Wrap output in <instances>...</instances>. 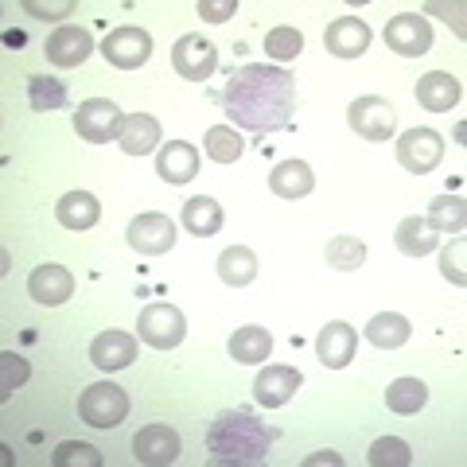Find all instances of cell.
I'll return each instance as SVG.
<instances>
[{"mask_svg": "<svg viewBox=\"0 0 467 467\" xmlns=\"http://www.w3.org/2000/svg\"><path fill=\"white\" fill-rule=\"evenodd\" d=\"M223 109L234 129L265 137L273 129H285L296 109V78L285 67L245 63L230 75L223 90Z\"/></svg>", "mask_w": 467, "mask_h": 467, "instance_id": "1", "label": "cell"}, {"mask_svg": "<svg viewBox=\"0 0 467 467\" xmlns=\"http://www.w3.org/2000/svg\"><path fill=\"white\" fill-rule=\"evenodd\" d=\"M273 441H276V429H269L265 420H257L254 413H245V409H230V413H218L214 425L207 429L211 463L257 467V463H265Z\"/></svg>", "mask_w": 467, "mask_h": 467, "instance_id": "2", "label": "cell"}, {"mask_svg": "<svg viewBox=\"0 0 467 467\" xmlns=\"http://www.w3.org/2000/svg\"><path fill=\"white\" fill-rule=\"evenodd\" d=\"M78 417L90 429H117L129 417V393L113 382H94L82 389L78 398Z\"/></svg>", "mask_w": 467, "mask_h": 467, "instance_id": "3", "label": "cell"}, {"mask_svg": "<svg viewBox=\"0 0 467 467\" xmlns=\"http://www.w3.org/2000/svg\"><path fill=\"white\" fill-rule=\"evenodd\" d=\"M347 125L355 129L362 140H389V137H393V129H398V113H393V106H389L386 98L362 94V98L350 101Z\"/></svg>", "mask_w": 467, "mask_h": 467, "instance_id": "4", "label": "cell"}, {"mask_svg": "<svg viewBox=\"0 0 467 467\" xmlns=\"http://www.w3.org/2000/svg\"><path fill=\"white\" fill-rule=\"evenodd\" d=\"M137 335L156 350H171V347L183 343L187 319H183V312L175 308V304H149V308L140 312V319H137Z\"/></svg>", "mask_w": 467, "mask_h": 467, "instance_id": "5", "label": "cell"}, {"mask_svg": "<svg viewBox=\"0 0 467 467\" xmlns=\"http://www.w3.org/2000/svg\"><path fill=\"white\" fill-rule=\"evenodd\" d=\"M121 125H125V113L113 106L109 98H90L82 101L78 113H75V133L90 144H109L121 137Z\"/></svg>", "mask_w": 467, "mask_h": 467, "instance_id": "6", "label": "cell"}, {"mask_svg": "<svg viewBox=\"0 0 467 467\" xmlns=\"http://www.w3.org/2000/svg\"><path fill=\"white\" fill-rule=\"evenodd\" d=\"M171 67H175V75L187 78V82H207L218 67V47L211 39H202L199 32H187V36L175 39Z\"/></svg>", "mask_w": 467, "mask_h": 467, "instance_id": "7", "label": "cell"}, {"mask_svg": "<svg viewBox=\"0 0 467 467\" xmlns=\"http://www.w3.org/2000/svg\"><path fill=\"white\" fill-rule=\"evenodd\" d=\"M386 47L401 58H420L432 51V24L420 12H401L386 24Z\"/></svg>", "mask_w": 467, "mask_h": 467, "instance_id": "8", "label": "cell"}, {"mask_svg": "<svg viewBox=\"0 0 467 467\" xmlns=\"http://www.w3.org/2000/svg\"><path fill=\"white\" fill-rule=\"evenodd\" d=\"M101 55H106V63L117 67V70H137L140 63H149L152 55V36L144 32V27H113V32L106 36V43H101Z\"/></svg>", "mask_w": 467, "mask_h": 467, "instance_id": "9", "label": "cell"}, {"mask_svg": "<svg viewBox=\"0 0 467 467\" xmlns=\"http://www.w3.org/2000/svg\"><path fill=\"white\" fill-rule=\"evenodd\" d=\"M444 160V140L436 129H409L398 140V164L413 175H429Z\"/></svg>", "mask_w": 467, "mask_h": 467, "instance_id": "10", "label": "cell"}, {"mask_svg": "<svg viewBox=\"0 0 467 467\" xmlns=\"http://www.w3.org/2000/svg\"><path fill=\"white\" fill-rule=\"evenodd\" d=\"M125 238H129V245H133L137 254L160 257V254H168L171 245H175V223H171L168 214H156V211L137 214L133 223H129Z\"/></svg>", "mask_w": 467, "mask_h": 467, "instance_id": "11", "label": "cell"}, {"mask_svg": "<svg viewBox=\"0 0 467 467\" xmlns=\"http://www.w3.org/2000/svg\"><path fill=\"white\" fill-rule=\"evenodd\" d=\"M90 51H94V39L78 24L55 27L47 36V43H43V55H47L51 67H82L86 58H90Z\"/></svg>", "mask_w": 467, "mask_h": 467, "instance_id": "12", "label": "cell"}, {"mask_svg": "<svg viewBox=\"0 0 467 467\" xmlns=\"http://www.w3.org/2000/svg\"><path fill=\"white\" fill-rule=\"evenodd\" d=\"M370 24L367 20H358V16H339V20H331L327 24V32H324V47L335 55V58H362L370 47Z\"/></svg>", "mask_w": 467, "mask_h": 467, "instance_id": "13", "label": "cell"}, {"mask_svg": "<svg viewBox=\"0 0 467 467\" xmlns=\"http://www.w3.org/2000/svg\"><path fill=\"white\" fill-rule=\"evenodd\" d=\"M133 456L137 463H149V467H164L180 460V432L171 425H144L133 436Z\"/></svg>", "mask_w": 467, "mask_h": 467, "instance_id": "14", "label": "cell"}, {"mask_svg": "<svg viewBox=\"0 0 467 467\" xmlns=\"http://www.w3.org/2000/svg\"><path fill=\"white\" fill-rule=\"evenodd\" d=\"M27 292H32V300L43 304V308H58V304H67L75 296V276H70L63 265H36L32 276H27Z\"/></svg>", "mask_w": 467, "mask_h": 467, "instance_id": "15", "label": "cell"}, {"mask_svg": "<svg viewBox=\"0 0 467 467\" xmlns=\"http://www.w3.org/2000/svg\"><path fill=\"white\" fill-rule=\"evenodd\" d=\"M355 347H358V331L350 324H343V319H331L316 339V355L327 370H343L347 362L355 358Z\"/></svg>", "mask_w": 467, "mask_h": 467, "instance_id": "16", "label": "cell"}, {"mask_svg": "<svg viewBox=\"0 0 467 467\" xmlns=\"http://www.w3.org/2000/svg\"><path fill=\"white\" fill-rule=\"evenodd\" d=\"M133 358H137V339L133 335H125V331H101L94 335V343H90V362L98 370H125V367H133Z\"/></svg>", "mask_w": 467, "mask_h": 467, "instance_id": "17", "label": "cell"}, {"mask_svg": "<svg viewBox=\"0 0 467 467\" xmlns=\"http://www.w3.org/2000/svg\"><path fill=\"white\" fill-rule=\"evenodd\" d=\"M300 370H292V367H265L257 374V382H254V398L257 405H265V409H281L288 405L292 398H296V389H300Z\"/></svg>", "mask_w": 467, "mask_h": 467, "instance_id": "18", "label": "cell"}, {"mask_svg": "<svg viewBox=\"0 0 467 467\" xmlns=\"http://www.w3.org/2000/svg\"><path fill=\"white\" fill-rule=\"evenodd\" d=\"M460 98H463V86L456 75H448V70H429V75L417 82V101H420V109H429V113L456 109Z\"/></svg>", "mask_w": 467, "mask_h": 467, "instance_id": "19", "label": "cell"}, {"mask_svg": "<svg viewBox=\"0 0 467 467\" xmlns=\"http://www.w3.org/2000/svg\"><path fill=\"white\" fill-rule=\"evenodd\" d=\"M156 171L164 183H192L199 175V149L187 140H168L156 156Z\"/></svg>", "mask_w": 467, "mask_h": 467, "instance_id": "20", "label": "cell"}, {"mask_svg": "<svg viewBox=\"0 0 467 467\" xmlns=\"http://www.w3.org/2000/svg\"><path fill=\"white\" fill-rule=\"evenodd\" d=\"M312 187H316V175L304 160H281L269 171V192L276 199H304V195H312Z\"/></svg>", "mask_w": 467, "mask_h": 467, "instance_id": "21", "label": "cell"}, {"mask_svg": "<svg viewBox=\"0 0 467 467\" xmlns=\"http://www.w3.org/2000/svg\"><path fill=\"white\" fill-rule=\"evenodd\" d=\"M55 218H58V226H67V230H90L98 226V218H101V202L90 195V192H67L63 199L55 202Z\"/></svg>", "mask_w": 467, "mask_h": 467, "instance_id": "22", "label": "cell"}, {"mask_svg": "<svg viewBox=\"0 0 467 467\" xmlns=\"http://www.w3.org/2000/svg\"><path fill=\"white\" fill-rule=\"evenodd\" d=\"M226 350H230L234 362H242V367H257V362H265L273 355V335L265 327H257V324L238 327V331L230 335Z\"/></svg>", "mask_w": 467, "mask_h": 467, "instance_id": "23", "label": "cell"}, {"mask_svg": "<svg viewBox=\"0 0 467 467\" xmlns=\"http://www.w3.org/2000/svg\"><path fill=\"white\" fill-rule=\"evenodd\" d=\"M180 223L187 234H195V238H214V234L223 230V207H218L211 195H195L183 202Z\"/></svg>", "mask_w": 467, "mask_h": 467, "instance_id": "24", "label": "cell"}, {"mask_svg": "<svg viewBox=\"0 0 467 467\" xmlns=\"http://www.w3.org/2000/svg\"><path fill=\"white\" fill-rule=\"evenodd\" d=\"M393 242H398V250L405 257H425V254H432L436 245H441V234H436L420 214H409V218H401V223H398Z\"/></svg>", "mask_w": 467, "mask_h": 467, "instance_id": "25", "label": "cell"}, {"mask_svg": "<svg viewBox=\"0 0 467 467\" xmlns=\"http://www.w3.org/2000/svg\"><path fill=\"white\" fill-rule=\"evenodd\" d=\"M117 144H121V152H129V156H149L160 144V121H156V117H149V113L125 117Z\"/></svg>", "mask_w": 467, "mask_h": 467, "instance_id": "26", "label": "cell"}, {"mask_svg": "<svg viewBox=\"0 0 467 467\" xmlns=\"http://www.w3.org/2000/svg\"><path fill=\"white\" fill-rule=\"evenodd\" d=\"M218 276L230 285V288H245L257 281V254L245 250V245H226L218 254Z\"/></svg>", "mask_w": 467, "mask_h": 467, "instance_id": "27", "label": "cell"}, {"mask_svg": "<svg viewBox=\"0 0 467 467\" xmlns=\"http://www.w3.org/2000/svg\"><path fill=\"white\" fill-rule=\"evenodd\" d=\"M409 335H413V327H409V319L401 312H378L367 324V339L378 350H398L409 343Z\"/></svg>", "mask_w": 467, "mask_h": 467, "instance_id": "28", "label": "cell"}, {"mask_svg": "<svg viewBox=\"0 0 467 467\" xmlns=\"http://www.w3.org/2000/svg\"><path fill=\"white\" fill-rule=\"evenodd\" d=\"M425 223L436 234H463V226H467V202L460 195H436L429 202Z\"/></svg>", "mask_w": 467, "mask_h": 467, "instance_id": "29", "label": "cell"}, {"mask_svg": "<svg viewBox=\"0 0 467 467\" xmlns=\"http://www.w3.org/2000/svg\"><path fill=\"white\" fill-rule=\"evenodd\" d=\"M425 401H429V386L420 382V378H398V382H389V389H386V405L401 417L420 413Z\"/></svg>", "mask_w": 467, "mask_h": 467, "instance_id": "30", "label": "cell"}, {"mask_svg": "<svg viewBox=\"0 0 467 467\" xmlns=\"http://www.w3.org/2000/svg\"><path fill=\"white\" fill-rule=\"evenodd\" d=\"M202 152H207L214 164H234L245 152V140L238 137L234 125H211L207 137H202Z\"/></svg>", "mask_w": 467, "mask_h": 467, "instance_id": "31", "label": "cell"}, {"mask_svg": "<svg viewBox=\"0 0 467 467\" xmlns=\"http://www.w3.org/2000/svg\"><path fill=\"white\" fill-rule=\"evenodd\" d=\"M27 101H32V109H36V113L67 109V86H63V78L32 75V78H27Z\"/></svg>", "mask_w": 467, "mask_h": 467, "instance_id": "32", "label": "cell"}, {"mask_svg": "<svg viewBox=\"0 0 467 467\" xmlns=\"http://www.w3.org/2000/svg\"><path fill=\"white\" fill-rule=\"evenodd\" d=\"M362 261H367V245L358 238H350V234H339V238L327 242V265L339 269V273H355Z\"/></svg>", "mask_w": 467, "mask_h": 467, "instance_id": "33", "label": "cell"}, {"mask_svg": "<svg viewBox=\"0 0 467 467\" xmlns=\"http://www.w3.org/2000/svg\"><path fill=\"white\" fill-rule=\"evenodd\" d=\"M370 463L374 467H409L413 463V451H409L401 436H378L370 444Z\"/></svg>", "mask_w": 467, "mask_h": 467, "instance_id": "34", "label": "cell"}, {"mask_svg": "<svg viewBox=\"0 0 467 467\" xmlns=\"http://www.w3.org/2000/svg\"><path fill=\"white\" fill-rule=\"evenodd\" d=\"M300 51H304V36L296 27H273V32H265V55L276 58V63H288Z\"/></svg>", "mask_w": 467, "mask_h": 467, "instance_id": "35", "label": "cell"}, {"mask_svg": "<svg viewBox=\"0 0 467 467\" xmlns=\"http://www.w3.org/2000/svg\"><path fill=\"white\" fill-rule=\"evenodd\" d=\"M55 467H101V451L82 441H63L55 448Z\"/></svg>", "mask_w": 467, "mask_h": 467, "instance_id": "36", "label": "cell"}, {"mask_svg": "<svg viewBox=\"0 0 467 467\" xmlns=\"http://www.w3.org/2000/svg\"><path fill=\"white\" fill-rule=\"evenodd\" d=\"M27 382V362L20 355H12V350H5L0 355V401L12 398V389H20Z\"/></svg>", "mask_w": 467, "mask_h": 467, "instance_id": "37", "label": "cell"}, {"mask_svg": "<svg viewBox=\"0 0 467 467\" xmlns=\"http://www.w3.org/2000/svg\"><path fill=\"white\" fill-rule=\"evenodd\" d=\"M463 261H467V242H463V238H451V245L441 254V273H444L456 288H463V285H467V269H463Z\"/></svg>", "mask_w": 467, "mask_h": 467, "instance_id": "38", "label": "cell"}, {"mask_svg": "<svg viewBox=\"0 0 467 467\" xmlns=\"http://www.w3.org/2000/svg\"><path fill=\"white\" fill-rule=\"evenodd\" d=\"M75 8H78L75 0H47V5H43V0H24V12L36 16V20H63Z\"/></svg>", "mask_w": 467, "mask_h": 467, "instance_id": "39", "label": "cell"}, {"mask_svg": "<svg viewBox=\"0 0 467 467\" xmlns=\"http://www.w3.org/2000/svg\"><path fill=\"white\" fill-rule=\"evenodd\" d=\"M238 12V0H199V16L207 24H226Z\"/></svg>", "mask_w": 467, "mask_h": 467, "instance_id": "40", "label": "cell"}, {"mask_svg": "<svg viewBox=\"0 0 467 467\" xmlns=\"http://www.w3.org/2000/svg\"><path fill=\"white\" fill-rule=\"evenodd\" d=\"M308 463H343L339 456H335V451H327V456H312Z\"/></svg>", "mask_w": 467, "mask_h": 467, "instance_id": "41", "label": "cell"}]
</instances>
